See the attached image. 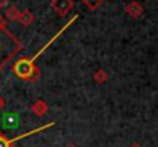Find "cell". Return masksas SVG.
Returning a JSON list of instances; mask_svg holds the SVG:
<instances>
[{
	"instance_id": "cell-13",
	"label": "cell",
	"mask_w": 158,
	"mask_h": 147,
	"mask_svg": "<svg viewBox=\"0 0 158 147\" xmlns=\"http://www.w3.org/2000/svg\"><path fill=\"white\" fill-rule=\"evenodd\" d=\"M3 107H5V98L0 95V110H3Z\"/></svg>"
},
{
	"instance_id": "cell-4",
	"label": "cell",
	"mask_w": 158,
	"mask_h": 147,
	"mask_svg": "<svg viewBox=\"0 0 158 147\" xmlns=\"http://www.w3.org/2000/svg\"><path fill=\"white\" fill-rule=\"evenodd\" d=\"M74 6H75L74 0H52L51 2V8L58 17L69 15V12L74 9Z\"/></svg>"
},
{
	"instance_id": "cell-5",
	"label": "cell",
	"mask_w": 158,
	"mask_h": 147,
	"mask_svg": "<svg viewBox=\"0 0 158 147\" xmlns=\"http://www.w3.org/2000/svg\"><path fill=\"white\" fill-rule=\"evenodd\" d=\"M126 14L131 17V18H140L143 14H144V6H143V3L141 2H138V0H132V2H129L127 5H126Z\"/></svg>"
},
{
	"instance_id": "cell-15",
	"label": "cell",
	"mask_w": 158,
	"mask_h": 147,
	"mask_svg": "<svg viewBox=\"0 0 158 147\" xmlns=\"http://www.w3.org/2000/svg\"><path fill=\"white\" fill-rule=\"evenodd\" d=\"M66 147H78V146H77V144H68Z\"/></svg>"
},
{
	"instance_id": "cell-8",
	"label": "cell",
	"mask_w": 158,
	"mask_h": 147,
	"mask_svg": "<svg viewBox=\"0 0 158 147\" xmlns=\"http://www.w3.org/2000/svg\"><path fill=\"white\" fill-rule=\"evenodd\" d=\"M19 15H20V11H19V8L17 6H14V5H11V6H8L6 8V11H5V20H9V22H17L19 20Z\"/></svg>"
},
{
	"instance_id": "cell-6",
	"label": "cell",
	"mask_w": 158,
	"mask_h": 147,
	"mask_svg": "<svg viewBox=\"0 0 158 147\" xmlns=\"http://www.w3.org/2000/svg\"><path fill=\"white\" fill-rule=\"evenodd\" d=\"M31 110H32V113H34L35 116L42 118V116H45V115L48 113L49 106H48V103H46L45 100L39 98V100H35V101L31 104Z\"/></svg>"
},
{
	"instance_id": "cell-3",
	"label": "cell",
	"mask_w": 158,
	"mask_h": 147,
	"mask_svg": "<svg viewBox=\"0 0 158 147\" xmlns=\"http://www.w3.org/2000/svg\"><path fill=\"white\" fill-rule=\"evenodd\" d=\"M54 121H49L48 124H45V126H40V127H37V129H34V130H29V132H26V133H22V135H19V137H15V138H6L3 133H0V147H14V144L17 143V141H20V140H25V138H29L31 135H35V133H40V132H43V130H46V129H49V127H52Z\"/></svg>"
},
{
	"instance_id": "cell-12",
	"label": "cell",
	"mask_w": 158,
	"mask_h": 147,
	"mask_svg": "<svg viewBox=\"0 0 158 147\" xmlns=\"http://www.w3.org/2000/svg\"><path fill=\"white\" fill-rule=\"evenodd\" d=\"M9 6V0H0V8H8Z\"/></svg>"
},
{
	"instance_id": "cell-7",
	"label": "cell",
	"mask_w": 158,
	"mask_h": 147,
	"mask_svg": "<svg viewBox=\"0 0 158 147\" xmlns=\"http://www.w3.org/2000/svg\"><path fill=\"white\" fill-rule=\"evenodd\" d=\"M22 26H29L35 22V15L29 11V9H25V11H20V15H19V20H17Z\"/></svg>"
},
{
	"instance_id": "cell-14",
	"label": "cell",
	"mask_w": 158,
	"mask_h": 147,
	"mask_svg": "<svg viewBox=\"0 0 158 147\" xmlns=\"http://www.w3.org/2000/svg\"><path fill=\"white\" fill-rule=\"evenodd\" d=\"M129 147H143V146H141L140 143H131V144H129Z\"/></svg>"
},
{
	"instance_id": "cell-9",
	"label": "cell",
	"mask_w": 158,
	"mask_h": 147,
	"mask_svg": "<svg viewBox=\"0 0 158 147\" xmlns=\"http://www.w3.org/2000/svg\"><path fill=\"white\" fill-rule=\"evenodd\" d=\"M92 78H94V81H95L97 84H105L106 81L109 80V75H107V72H106L105 69L98 67V69L92 74Z\"/></svg>"
},
{
	"instance_id": "cell-10",
	"label": "cell",
	"mask_w": 158,
	"mask_h": 147,
	"mask_svg": "<svg viewBox=\"0 0 158 147\" xmlns=\"http://www.w3.org/2000/svg\"><path fill=\"white\" fill-rule=\"evenodd\" d=\"M3 126H5L6 129H14V127H17V116L12 115V113L5 115V118H3Z\"/></svg>"
},
{
	"instance_id": "cell-11",
	"label": "cell",
	"mask_w": 158,
	"mask_h": 147,
	"mask_svg": "<svg viewBox=\"0 0 158 147\" xmlns=\"http://www.w3.org/2000/svg\"><path fill=\"white\" fill-rule=\"evenodd\" d=\"M81 2H83V3H85V5L89 8V9H92V11H94V9H98V8H100L103 3H105L106 0H81Z\"/></svg>"
},
{
	"instance_id": "cell-1",
	"label": "cell",
	"mask_w": 158,
	"mask_h": 147,
	"mask_svg": "<svg viewBox=\"0 0 158 147\" xmlns=\"http://www.w3.org/2000/svg\"><path fill=\"white\" fill-rule=\"evenodd\" d=\"M77 18H78V15H74L68 23H64L63 25V28L57 32V34H54L52 37H51V40L45 45V46H42L40 51L34 55V57H20V58H17L14 63H12V72H14V75L17 77V78H20V80H23V81H29V83H35L39 78H40V69L35 66V60L46 51V49L49 48L51 45H52L54 42L66 31V29H69L71 28V25L72 23H75L77 22Z\"/></svg>"
},
{
	"instance_id": "cell-2",
	"label": "cell",
	"mask_w": 158,
	"mask_h": 147,
	"mask_svg": "<svg viewBox=\"0 0 158 147\" xmlns=\"http://www.w3.org/2000/svg\"><path fill=\"white\" fill-rule=\"evenodd\" d=\"M23 49V43L8 29H0V72Z\"/></svg>"
}]
</instances>
